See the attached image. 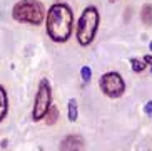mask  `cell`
<instances>
[{
	"mask_svg": "<svg viewBox=\"0 0 152 151\" xmlns=\"http://www.w3.org/2000/svg\"><path fill=\"white\" fill-rule=\"evenodd\" d=\"M85 143L79 134H70L65 136L60 143V151H84Z\"/></svg>",
	"mask_w": 152,
	"mask_h": 151,
	"instance_id": "cell-6",
	"label": "cell"
},
{
	"mask_svg": "<svg viewBox=\"0 0 152 151\" xmlns=\"http://www.w3.org/2000/svg\"><path fill=\"white\" fill-rule=\"evenodd\" d=\"M144 113L147 116H152V101H149L145 106H144Z\"/></svg>",
	"mask_w": 152,
	"mask_h": 151,
	"instance_id": "cell-13",
	"label": "cell"
},
{
	"mask_svg": "<svg viewBox=\"0 0 152 151\" xmlns=\"http://www.w3.org/2000/svg\"><path fill=\"white\" fill-rule=\"evenodd\" d=\"M151 71H152V66H151Z\"/></svg>",
	"mask_w": 152,
	"mask_h": 151,
	"instance_id": "cell-17",
	"label": "cell"
},
{
	"mask_svg": "<svg viewBox=\"0 0 152 151\" xmlns=\"http://www.w3.org/2000/svg\"><path fill=\"white\" fill-rule=\"evenodd\" d=\"M145 66H147V64L144 62V59H137V57L130 59V67H132L134 72H142L144 69H145Z\"/></svg>",
	"mask_w": 152,
	"mask_h": 151,
	"instance_id": "cell-11",
	"label": "cell"
},
{
	"mask_svg": "<svg viewBox=\"0 0 152 151\" xmlns=\"http://www.w3.org/2000/svg\"><path fill=\"white\" fill-rule=\"evenodd\" d=\"M7 113H9V98H7V91L0 86V121L5 119Z\"/></svg>",
	"mask_w": 152,
	"mask_h": 151,
	"instance_id": "cell-7",
	"label": "cell"
},
{
	"mask_svg": "<svg viewBox=\"0 0 152 151\" xmlns=\"http://www.w3.org/2000/svg\"><path fill=\"white\" fill-rule=\"evenodd\" d=\"M12 17L22 24L40 25L45 20V7L40 0H20L12 9Z\"/></svg>",
	"mask_w": 152,
	"mask_h": 151,
	"instance_id": "cell-3",
	"label": "cell"
},
{
	"mask_svg": "<svg viewBox=\"0 0 152 151\" xmlns=\"http://www.w3.org/2000/svg\"><path fill=\"white\" fill-rule=\"evenodd\" d=\"M149 49H151V50H152V42H151V44H149Z\"/></svg>",
	"mask_w": 152,
	"mask_h": 151,
	"instance_id": "cell-15",
	"label": "cell"
},
{
	"mask_svg": "<svg viewBox=\"0 0 152 151\" xmlns=\"http://www.w3.org/2000/svg\"><path fill=\"white\" fill-rule=\"evenodd\" d=\"M109 2H117V0H109Z\"/></svg>",
	"mask_w": 152,
	"mask_h": 151,
	"instance_id": "cell-16",
	"label": "cell"
},
{
	"mask_svg": "<svg viewBox=\"0 0 152 151\" xmlns=\"http://www.w3.org/2000/svg\"><path fill=\"white\" fill-rule=\"evenodd\" d=\"M80 77L84 82H89L90 77H92V71H90V67L89 66H82L80 67Z\"/></svg>",
	"mask_w": 152,
	"mask_h": 151,
	"instance_id": "cell-12",
	"label": "cell"
},
{
	"mask_svg": "<svg viewBox=\"0 0 152 151\" xmlns=\"http://www.w3.org/2000/svg\"><path fill=\"white\" fill-rule=\"evenodd\" d=\"M99 24H100V13H99L97 7H94V5L85 7L84 12L80 13L79 22H77V29H75L77 42L84 47L92 44V40L95 39V34H97Z\"/></svg>",
	"mask_w": 152,
	"mask_h": 151,
	"instance_id": "cell-2",
	"label": "cell"
},
{
	"mask_svg": "<svg viewBox=\"0 0 152 151\" xmlns=\"http://www.w3.org/2000/svg\"><path fill=\"white\" fill-rule=\"evenodd\" d=\"M144 62L145 64H149V66H152V56H144Z\"/></svg>",
	"mask_w": 152,
	"mask_h": 151,
	"instance_id": "cell-14",
	"label": "cell"
},
{
	"mask_svg": "<svg viewBox=\"0 0 152 151\" xmlns=\"http://www.w3.org/2000/svg\"><path fill=\"white\" fill-rule=\"evenodd\" d=\"M45 27L47 36L54 42L64 44L72 36L74 29V10L67 4H54L45 13Z\"/></svg>",
	"mask_w": 152,
	"mask_h": 151,
	"instance_id": "cell-1",
	"label": "cell"
},
{
	"mask_svg": "<svg viewBox=\"0 0 152 151\" xmlns=\"http://www.w3.org/2000/svg\"><path fill=\"white\" fill-rule=\"evenodd\" d=\"M44 119H45V124L54 126L55 123H57V119H58V109H57L55 106H50V107H49V111L45 113Z\"/></svg>",
	"mask_w": 152,
	"mask_h": 151,
	"instance_id": "cell-10",
	"label": "cell"
},
{
	"mask_svg": "<svg viewBox=\"0 0 152 151\" xmlns=\"http://www.w3.org/2000/svg\"><path fill=\"white\" fill-rule=\"evenodd\" d=\"M67 116L70 123H75L77 118H79V107H77V101L75 99H70L67 104Z\"/></svg>",
	"mask_w": 152,
	"mask_h": 151,
	"instance_id": "cell-8",
	"label": "cell"
},
{
	"mask_svg": "<svg viewBox=\"0 0 152 151\" xmlns=\"http://www.w3.org/2000/svg\"><path fill=\"white\" fill-rule=\"evenodd\" d=\"M50 102H52V89H50V82L47 79H42L39 89L35 94V102H34V109H32V118L34 121L44 119L45 113L49 111Z\"/></svg>",
	"mask_w": 152,
	"mask_h": 151,
	"instance_id": "cell-4",
	"label": "cell"
},
{
	"mask_svg": "<svg viewBox=\"0 0 152 151\" xmlns=\"http://www.w3.org/2000/svg\"><path fill=\"white\" fill-rule=\"evenodd\" d=\"M100 89L102 93L109 98L115 99L121 98L122 94L125 93V81L119 72H105L100 77Z\"/></svg>",
	"mask_w": 152,
	"mask_h": 151,
	"instance_id": "cell-5",
	"label": "cell"
},
{
	"mask_svg": "<svg viewBox=\"0 0 152 151\" xmlns=\"http://www.w3.org/2000/svg\"><path fill=\"white\" fill-rule=\"evenodd\" d=\"M140 20H142L145 25H151L152 24V5L151 4L142 5V9H140Z\"/></svg>",
	"mask_w": 152,
	"mask_h": 151,
	"instance_id": "cell-9",
	"label": "cell"
}]
</instances>
